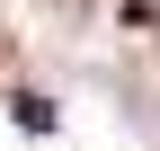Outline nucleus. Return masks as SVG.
I'll return each instance as SVG.
<instances>
[{
  "mask_svg": "<svg viewBox=\"0 0 160 151\" xmlns=\"http://www.w3.org/2000/svg\"><path fill=\"white\" fill-rule=\"evenodd\" d=\"M9 107H18V124H27V134H53V107H45V98H9Z\"/></svg>",
  "mask_w": 160,
  "mask_h": 151,
  "instance_id": "nucleus-1",
  "label": "nucleus"
}]
</instances>
